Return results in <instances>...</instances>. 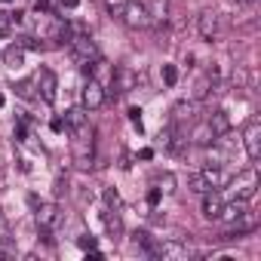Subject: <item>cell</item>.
<instances>
[{
	"mask_svg": "<svg viewBox=\"0 0 261 261\" xmlns=\"http://www.w3.org/2000/svg\"><path fill=\"white\" fill-rule=\"evenodd\" d=\"M34 86H37L40 101H46V105H53V101H56V92H59V77H56L49 68H43V71L34 77Z\"/></svg>",
	"mask_w": 261,
	"mask_h": 261,
	"instance_id": "8",
	"label": "cell"
},
{
	"mask_svg": "<svg viewBox=\"0 0 261 261\" xmlns=\"http://www.w3.org/2000/svg\"><path fill=\"white\" fill-rule=\"evenodd\" d=\"M13 34V19L10 13H0V37H10Z\"/></svg>",
	"mask_w": 261,
	"mask_h": 261,
	"instance_id": "23",
	"label": "cell"
},
{
	"mask_svg": "<svg viewBox=\"0 0 261 261\" xmlns=\"http://www.w3.org/2000/svg\"><path fill=\"white\" fill-rule=\"evenodd\" d=\"M4 62H7V68H22V65H25V49L10 46V49L4 53Z\"/></svg>",
	"mask_w": 261,
	"mask_h": 261,
	"instance_id": "17",
	"label": "cell"
},
{
	"mask_svg": "<svg viewBox=\"0 0 261 261\" xmlns=\"http://www.w3.org/2000/svg\"><path fill=\"white\" fill-rule=\"evenodd\" d=\"M34 10H37V13H43V16H56L53 0H34Z\"/></svg>",
	"mask_w": 261,
	"mask_h": 261,
	"instance_id": "25",
	"label": "cell"
},
{
	"mask_svg": "<svg viewBox=\"0 0 261 261\" xmlns=\"http://www.w3.org/2000/svg\"><path fill=\"white\" fill-rule=\"evenodd\" d=\"M148 16H151V25H166L169 22V4L166 0H151L148 4Z\"/></svg>",
	"mask_w": 261,
	"mask_h": 261,
	"instance_id": "14",
	"label": "cell"
},
{
	"mask_svg": "<svg viewBox=\"0 0 261 261\" xmlns=\"http://www.w3.org/2000/svg\"><path fill=\"white\" fill-rule=\"evenodd\" d=\"M249 209V203H243V200H230V203H221V212H218V221H233V218H240L243 212Z\"/></svg>",
	"mask_w": 261,
	"mask_h": 261,
	"instance_id": "15",
	"label": "cell"
},
{
	"mask_svg": "<svg viewBox=\"0 0 261 261\" xmlns=\"http://www.w3.org/2000/svg\"><path fill=\"white\" fill-rule=\"evenodd\" d=\"M160 197H163V194H160L157 188H151V191H148V203H151V206H157V203H160Z\"/></svg>",
	"mask_w": 261,
	"mask_h": 261,
	"instance_id": "30",
	"label": "cell"
},
{
	"mask_svg": "<svg viewBox=\"0 0 261 261\" xmlns=\"http://www.w3.org/2000/svg\"><path fill=\"white\" fill-rule=\"evenodd\" d=\"M160 194H175V175L172 172H163V175H157V185H154Z\"/></svg>",
	"mask_w": 261,
	"mask_h": 261,
	"instance_id": "18",
	"label": "cell"
},
{
	"mask_svg": "<svg viewBox=\"0 0 261 261\" xmlns=\"http://www.w3.org/2000/svg\"><path fill=\"white\" fill-rule=\"evenodd\" d=\"M105 98H108V92H105V86L98 83V80H86L83 83V89H80V105L86 108V111H98L101 105H105Z\"/></svg>",
	"mask_w": 261,
	"mask_h": 261,
	"instance_id": "5",
	"label": "cell"
},
{
	"mask_svg": "<svg viewBox=\"0 0 261 261\" xmlns=\"http://www.w3.org/2000/svg\"><path fill=\"white\" fill-rule=\"evenodd\" d=\"M49 126H53V133H65V120H62V117H53Z\"/></svg>",
	"mask_w": 261,
	"mask_h": 261,
	"instance_id": "31",
	"label": "cell"
},
{
	"mask_svg": "<svg viewBox=\"0 0 261 261\" xmlns=\"http://www.w3.org/2000/svg\"><path fill=\"white\" fill-rule=\"evenodd\" d=\"M188 191H191V194H206V191H209V185H206L203 172H194V175H188Z\"/></svg>",
	"mask_w": 261,
	"mask_h": 261,
	"instance_id": "19",
	"label": "cell"
},
{
	"mask_svg": "<svg viewBox=\"0 0 261 261\" xmlns=\"http://www.w3.org/2000/svg\"><path fill=\"white\" fill-rule=\"evenodd\" d=\"M16 92H19L22 98H31V95H34V80H22V83L16 86Z\"/></svg>",
	"mask_w": 261,
	"mask_h": 261,
	"instance_id": "26",
	"label": "cell"
},
{
	"mask_svg": "<svg viewBox=\"0 0 261 261\" xmlns=\"http://www.w3.org/2000/svg\"><path fill=\"white\" fill-rule=\"evenodd\" d=\"M227 185L233 188V200H243V203H249V200L255 197V191H258V181H255V169L233 175Z\"/></svg>",
	"mask_w": 261,
	"mask_h": 261,
	"instance_id": "4",
	"label": "cell"
},
{
	"mask_svg": "<svg viewBox=\"0 0 261 261\" xmlns=\"http://www.w3.org/2000/svg\"><path fill=\"white\" fill-rule=\"evenodd\" d=\"M160 258H188L191 255V246L188 243H181V240H166V243H160Z\"/></svg>",
	"mask_w": 261,
	"mask_h": 261,
	"instance_id": "12",
	"label": "cell"
},
{
	"mask_svg": "<svg viewBox=\"0 0 261 261\" xmlns=\"http://www.w3.org/2000/svg\"><path fill=\"white\" fill-rule=\"evenodd\" d=\"M4 4H13V0H4Z\"/></svg>",
	"mask_w": 261,
	"mask_h": 261,
	"instance_id": "35",
	"label": "cell"
},
{
	"mask_svg": "<svg viewBox=\"0 0 261 261\" xmlns=\"http://www.w3.org/2000/svg\"><path fill=\"white\" fill-rule=\"evenodd\" d=\"M62 7H68V10H74V7H80V0H59Z\"/></svg>",
	"mask_w": 261,
	"mask_h": 261,
	"instance_id": "32",
	"label": "cell"
},
{
	"mask_svg": "<svg viewBox=\"0 0 261 261\" xmlns=\"http://www.w3.org/2000/svg\"><path fill=\"white\" fill-rule=\"evenodd\" d=\"M197 31H200L203 40H215V37L221 34V13H215V10H203V13L197 16Z\"/></svg>",
	"mask_w": 261,
	"mask_h": 261,
	"instance_id": "7",
	"label": "cell"
},
{
	"mask_svg": "<svg viewBox=\"0 0 261 261\" xmlns=\"http://www.w3.org/2000/svg\"><path fill=\"white\" fill-rule=\"evenodd\" d=\"M77 246H80V249H95V237H92V233H80V237H77Z\"/></svg>",
	"mask_w": 261,
	"mask_h": 261,
	"instance_id": "28",
	"label": "cell"
},
{
	"mask_svg": "<svg viewBox=\"0 0 261 261\" xmlns=\"http://www.w3.org/2000/svg\"><path fill=\"white\" fill-rule=\"evenodd\" d=\"M101 197H105V206H108V209H120V194H117L114 188H105Z\"/></svg>",
	"mask_w": 261,
	"mask_h": 261,
	"instance_id": "21",
	"label": "cell"
},
{
	"mask_svg": "<svg viewBox=\"0 0 261 261\" xmlns=\"http://www.w3.org/2000/svg\"><path fill=\"white\" fill-rule=\"evenodd\" d=\"M123 4H126V0H105V10H108L111 16H120V10H123Z\"/></svg>",
	"mask_w": 261,
	"mask_h": 261,
	"instance_id": "27",
	"label": "cell"
},
{
	"mask_svg": "<svg viewBox=\"0 0 261 261\" xmlns=\"http://www.w3.org/2000/svg\"><path fill=\"white\" fill-rule=\"evenodd\" d=\"M117 19H123V25H126V28H133V31H139V28H148V25H151L148 4H142V0H126Z\"/></svg>",
	"mask_w": 261,
	"mask_h": 261,
	"instance_id": "2",
	"label": "cell"
},
{
	"mask_svg": "<svg viewBox=\"0 0 261 261\" xmlns=\"http://www.w3.org/2000/svg\"><path fill=\"white\" fill-rule=\"evenodd\" d=\"M105 224H108V230H111V233H120V230H123L117 209H105Z\"/></svg>",
	"mask_w": 261,
	"mask_h": 261,
	"instance_id": "20",
	"label": "cell"
},
{
	"mask_svg": "<svg viewBox=\"0 0 261 261\" xmlns=\"http://www.w3.org/2000/svg\"><path fill=\"white\" fill-rule=\"evenodd\" d=\"M188 142H191V145H197V148H209V145H215V133H212V126H209L206 120H203V123H197Z\"/></svg>",
	"mask_w": 261,
	"mask_h": 261,
	"instance_id": "10",
	"label": "cell"
},
{
	"mask_svg": "<svg viewBox=\"0 0 261 261\" xmlns=\"http://www.w3.org/2000/svg\"><path fill=\"white\" fill-rule=\"evenodd\" d=\"M16 46H19V49H40V43H37L34 37H28V34L16 37Z\"/></svg>",
	"mask_w": 261,
	"mask_h": 261,
	"instance_id": "24",
	"label": "cell"
},
{
	"mask_svg": "<svg viewBox=\"0 0 261 261\" xmlns=\"http://www.w3.org/2000/svg\"><path fill=\"white\" fill-rule=\"evenodd\" d=\"M0 105H4V95H0Z\"/></svg>",
	"mask_w": 261,
	"mask_h": 261,
	"instance_id": "34",
	"label": "cell"
},
{
	"mask_svg": "<svg viewBox=\"0 0 261 261\" xmlns=\"http://www.w3.org/2000/svg\"><path fill=\"white\" fill-rule=\"evenodd\" d=\"M246 4H258V0H246Z\"/></svg>",
	"mask_w": 261,
	"mask_h": 261,
	"instance_id": "33",
	"label": "cell"
},
{
	"mask_svg": "<svg viewBox=\"0 0 261 261\" xmlns=\"http://www.w3.org/2000/svg\"><path fill=\"white\" fill-rule=\"evenodd\" d=\"M129 120H133V126L142 133V111H139V108H129Z\"/></svg>",
	"mask_w": 261,
	"mask_h": 261,
	"instance_id": "29",
	"label": "cell"
},
{
	"mask_svg": "<svg viewBox=\"0 0 261 261\" xmlns=\"http://www.w3.org/2000/svg\"><path fill=\"white\" fill-rule=\"evenodd\" d=\"M209 126H212V133H215V139H221V136H227L230 133V117L218 108V111H212L209 114V120H206Z\"/></svg>",
	"mask_w": 261,
	"mask_h": 261,
	"instance_id": "13",
	"label": "cell"
},
{
	"mask_svg": "<svg viewBox=\"0 0 261 261\" xmlns=\"http://www.w3.org/2000/svg\"><path fill=\"white\" fill-rule=\"evenodd\" d=\"M65 129H68V133H74L77 139H86V136H92V126H89V111H86L83 105L71 108V111L65 114Z\"/></svg>",
	"mask_w": 261,
	"mask_h": 261,
	"instance_id": "3",
	"label": "cell"
},
{
	"mask_svg": "<svg viewBox=\"0 0 261 261\" xmlns=\"http://www.w3.org/2000/svg\"><path fill=\"white\" fill-rule=\"evenodd\" d=\"M68 53H71V59H74L80 68H86V65H92L95 59H101V53H98V46H95V40H92L89 34L74 37V40L68 43Z\"/></svg>",
	"mask_w": 261,
	"mask_h": 261,
	"instance_id": "1",
	"label": "cell"
},
{
	"mask_svg": "<svg viewBox=\"0 0 261 261\" xmlns=\"http://www.w3.org/2000/svg\"><path fill=\"white\" fill-rule=\"evenodd\" d=\"M0 224H4V215H0Z\"/></svg>",
	"mask_w": 261,
	"mask_h": 261,
	"instance_id": "36",
	"label": "cell"
},
{
	"mask_svg": "<svg viewBox=\"0 0 261 261\" xmlns=\"http://www.w3.org/2000/svg\"><path fill=\"white\" fill-rule=\"evenodd\" d=\"M221 197H218V191H206L203 194V215L206 218H218V212H221Z\"/></svg>",
	"mask_w": 261,
	"mask_h": 261,
	"instance_id": "16",
	"label": "cell"
},
{
	"mask_svg": "<svg viewBox=\"0 0 261 261\" xmlns=\"http://www.w3.org/2000/svg\"><path fill=\"white\" fill-rule=\"evenodd\" d=\"M34 221H37L40 230H49V233H53V230L62 224V212H59L56 203H40L37 212H34Z\"/></svg>",
	"mask_w": 261,
	"mask_h": 261,
	"instance_id": "9",
	"label": "cell"
},
{
	"mask_svg": "<svg viewBox=\"0 0 261 261\" xmlns=\"http://www.w3.org/2000/svg\"><path fill=\"white\" fill-rule=\"evenodd\" d=\"M197 108H200V101H197V98H181V101L172 108V123L194 120V117H197Z\"/></svg>",
	"mask_w": 261,
	"mask_h": 261,
	"instance_id": "11",
	"label": "cell"
},
{
	"mask_svg": "<svg viewBox=\"0 0 261 261\" xmlns=\"http://www.w3.org/2000/svg\"><path fill=\"white\" fill-rule=\"evenodd\" d=\"M163 83H166V86H175V83H178V71H175V65H163Z\"/></svg>",
	"mask_w": 261,
	"mask_h": 261,
	"instance_id": "22",
	"label": "cell"
},
{
	"mask_svg": "<svg viewBox=\"0 0 261 261\" xmlns=\"http://www.w3.org/2000/svg\"><path fill=\"white\" fill-rule=\"evenodd\" d=\"M243 148H246V157H249L252 163H258V160H261V126H258V120H255V117L249 120L246 133H243Z\"/></svg>",
	"mask_w": 261,
	"mask_h": 261,
	"instance_id": "6",
	"label": "cell"
}]
</instances>
